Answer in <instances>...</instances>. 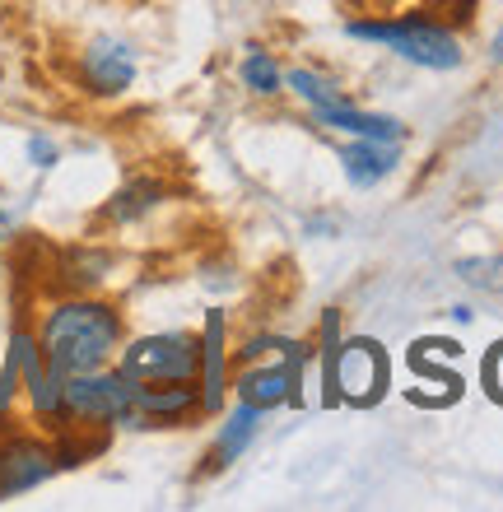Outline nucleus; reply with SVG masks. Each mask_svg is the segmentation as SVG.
<instances>
[{
    "label": "nucleus",
    "instance_id": "nucleus-14",
    "mask_svg": "<svg viewBox=\"0 0 503 512\" xmlns=\"http://www.w3.org/2000/svg\"><path fill=\"white\" fill-rule=\"evenodd\" d=\"M317 122L331 126V131H345L354 140H406V126L396 117H382V112H364V108H350V103H336V108H317Z\"/></svg>",
    "mask_w": 503,
    "mask_h": 512
},
{
    "label": "nucleus",
    "instance_id": "nucleus-8",
    "mask_svg": "<svg viewBox=\"0 0 503 512\" xmlns=\"http://www.w3.org/2000/svg\"><path fill=\"white\" fill-rule=\"evenodd\" d=\"M303 359H308V350H303L299 340H289L280 364H252V368H243V378H238V401L257 405V410L299 405L303 401Z\"/></svg>",
    "mask_w": 503,
    "mask_h": 512
},
{
    "label": "nucleus",
    "instance_id": "nucleus-5",
    "mask_svg": "<svg viewBox=\"0 0 503 512\" xmlns=\"http://www.w3.org/2000/svg\"><path fill=\"white\" fill-rule=\"evenodd\" d=\"M387 378H392V359L382 354L378 340H345L331 354L327 368V401H350V405H378L387 396Z\"/></svg>",
    "mask_w": 503,
    "mask_h": 512
},
{
    "label": "nucleus",
    "instance_id": "nucleus-24",
    "mask_svg": "<svg viewBox=\"0 0 503 512\" xmlns=\"http://www.w3.org/2000/svg\"><path fill=\"white\" fill-rule=\"evenodd\" d=\"M364 5H387V0H364Z\"/></svg>",
    "mask_w": 503,
    "mask_h": 512
},
{
    "label": "nucleus",
    "instance_id": "nucleus-16",
    "mask_svg": "<svg viewBox=\"0 0 503 512\" xmlns=\"http://www.w3.org/2000/svg\"><path fill=\"white\" fill-rule=\"evenodd\" d=\"M159 201H164V182L136 177V182H126V187L103 205V219H108V224H136V219H145L150 210H159Z\"/></svg>",
    "mask_w": 503,
    "mask_h": 512
},
{
    "label": "nucleus",
    "instance_id": "nucleus-18",
    "mask_svg": "<svg viewBox=\"0 0 503 512\" xmlns=\"http://www.w3.org/2000/svg\"><path fill=\"white\" fill-rule=\"evenodd\" d=\"M285 84H289V89H294V94H299L313 112H317V108H336V103H350V98H345V89H340L331 75H317V70H303V66L289 70Z\"/></svg>",
    "mask_w": 503,
    "mask_h": 512
},
{
    "label": "nucleus",
    "instance_id": "nucleus-21",
    "mask_svg": "<svg viewBox=\"0 0 503 512\" xmlns=\"http://www.w3.org/2000/svg\"><path fill=\"white\" fill-rule=\"evenodd\" d=\"M485 391H490L494 401L503 405V340L494 345L490 354H485Z\"/></svg>",
    "mask_w": 503,
    "mask_h": 512
},
{
    "label": "nucleus",
    "instance_id": "nucleus-20",
    "mask_svg": "<svg viewBox=\"0 0 503 512\" xmlns=\"http://www.w3.org/2000/svg\"><path fill=\"white\" fill-rule=\"evenodd\" d=\"M28 163L47 173V168H56V163H61V149H56L47 135H28Z\"/></svg>",
    "mask_w": 503,
    "mask_h": 512
},
{
    "label": "nucleus",
    "instance_id": "nucleus-23",
    "mask_svg": "<svg viewBox=\"0 0 503 512\" xmlns=\"http://www.w3.org/2000/svg\"><path fill=\"white\" fill-rule=\"evenodd\" d=\"M490 56H494V61H499V66H503V24H499V33H494V38H490Z\"/></svg>",
    "mask_w": 503,
    "mask_h": 512
},
{
    "label": "nucleus",
    "instance_id": "nucleus-17",
    "mask_svg": "<svg viewBox=\"0 0 503 512\" xmlns=\"http://www.w3.org/2000/svg\"><path fill=\"white\" fill-rule=\"evenodd\" d=\"M238 80H243L252 94L271 98V94H280V89H285V70L275 66V56L266 52V47H247L243 66H238Z\"/></svg>",
    "mask_w": 503,
    "mask_h": 512
},
{
    "label": "nucleus",
    "instance_id": "nucleus-9",
    "mask_svg": "<svg viewBox=\"0 0 503 512\" xmlns=\"http://www.w3.org/2000/svg\"><path fill=\"white\" fill-rule=\"evenodd\" d=\"M56 475V452L52 443L42 438H0V499H14V494H28V489L47 485Z\"/></svg>",
    "mask_w": 503,
    "mask_h": 512
},
{
    "label": "nucleus",
    "instance_id": "nucleus-1",
    "mask_svg": "<svg viewBox=\"0 0 503 512\" xmlns=\"http://www.w3.org/2000/svg\"><path fill=\"white\" fill-rule=\"evenodd\" d=\"M122 312L94 294H66L42 312L38 345L52 373L75 378V373H94L108 368L112 354H122Z\"/></svg>",
    "mask_w": 503,
    "mask_h": 512
},
{
    "label": "nucleus",
    "instance_id": "nucleus-13",
    "mask_svg": "<svg viewBox=\"0 0 503 512\" xmlns=\"http://www.w3.org/2000/svg\"><path fill=\"white\" fill-rule=\"evenodd\" d=\"M261 415H266V410H257V405H247V401L233 405L215 433V447H210V457H205V471H224V466H233V461L243 457L261 429Z\"/></svg>",
    "mask_w": 503,
    "mask_h": 512
},
{
    "label": "nucleus",
    "instance_id": "nucleus-15",
    "mask_svg": "<svg viewBox=\"0 0 503 512\" xmlns=\"http://www.w3.org/2000/svg\"><path fill=\"white\" fill-rule=\"evenodd\" d=\"M108 270H112V252H103V247H66V252L56 256V284L66 294L98 289V284L108 280Z\"/></svg>",
    "mask_w": 503,
    "mask_h": 512
},
{
    "label": "nucleus",
    "instance_id": "nucleus-7",
    "mask_svg": "<svg viewBox=\"0 0 503 512\" xmlns=\"http://www.w3.org/2000/svg\"><path fill=\"white\" fill-rule=\"evenodd\" d=\"M10 359L19 364V382H24V391H28L33 415H38V419H61V424H66V401H61L66 378H61V373H52V364L42 359L38 331L14 326V331H10Z\"/></svg>",
    "mask_w": 503,
    "mask_h": 512
},
{
    "label": "nucleus",
    "instance_id": "nucleus-3",
    "mask_svg": "<svg viewBox=\"0 0 503 512\" xmlns=\"http://www.w3.org/2000/svg\"><path fill=\"white\" fill-rule=\"evenodd\" d=\"M66 424H98V429H136V382L117 368L75 373L61 387Z\"/></svg>",
    "mask_w": 503,
    "mask_h": 512
},
{
    "label": "nucleus",
    "instance_id": "nucleus-22",
    "mask_svg": "<svg viewBox=\"0 0 503 512\" xmlns=\"http://www.w3.org/2000/svg\"><path fill=\"white\" fill-rule=\"evenodd\" d=\"M434 5L452 19H471V10H476V0H434Z\"/></svg>",
    "mask_w": 503,
    "mask_h": 512
},
{
    "label": "nucleus",
    "instance_id": "nucleus-19",
    "mask_svg": "<svg viewBox=\"0 0 503 512\" xmlns=\"http://www.w3.org/2000/svg\"><path fill=\"white\" fill-rule=\"evenodd\" d=\"M466 284H476V289H490V294H503V256H485V261H462L457 266Z\"/></svg>",
    "mask_w": 503,
    "mask_h": 512
},
{
    "label": "nucleus",
    "instance_id": "nucleus-2",
    "mask_svg": "<svg viewBox=\"0 0 503 512\" xmlns=\"http://www.w3.org/2000/svg\"><path fill=\"white\" fill-rule=\"evenodd\" d=\"M345 33L359 42H382L401 61L420 70H457L462 66V42L448 24L424 19V14H392V19H350Z\"/></svg>",
    "mask_w": 503,
    "mask_h": 512
},
{
    "label": "nucleus",
    "instance_id": "nucleus-12",
    "mask_svg": "<svg viewBox=\"0 0 503 512\" xmlns=\"http://www.w3.org/2000/svg\"><path fill=\"white\" fill-rule=\"evenodd\" d=\"M340 163H345L350 187L368 191V187H378L382 177L396 173V163H401V145H396V140H350V145L340 149Z\"/></svg>",
    "mask_w": 503,
    "mask_h": 512
},
{
    "label": "nucleus",
    "instance_id": "nucleus-10",
    "mask_svg": "<svg viewBox=\"0 0 503 512\" xmlns=\"http://www.w3.org/2000/svg\"><path fill=\"white\" fill-rule=\"evenodd\" d=\"M201 415V382H136V429H168Z\"/></svg>",
    "mask_w": 503,
    "mask_h": 512
},
{
    "label": "nucleus",
    "instance_id": "nucleus-11",
    "mask_svg": "<svg viewBox=\"0 0 503 512\" xmlns=\"http://www.w3.org/2000/svg\"><path fill=\"white\" fill-rule=\"evenodd\" d=\"M229 322H224V312L210 308L205 312V331H201V415H219V405H224V391H229Z\"/></svg>",
    "mask_w": 503,
    "mask_h": 512
},
{
    "label": "nucleus",
    "instance_id": "nucleus-4",
    "mask_svg": "<svg viewBox=\"0 0 503 512\" xmlns=\"http://www.w3.org/2000/svg\"><path fill=\"white\" fill-rule=\"evenodd\" d=\"M117 373L131 382H196L201 378V336H187V331L140 336L122 350Z\"/></svg>",
    "mask_w": 503,
    "mask_h": 512
},
{
    "label": "nucleus",
    "instance_id": "nucleus-6",
    "mask_svg": "<svg viewBox=\"0 0 503 512\" xmlns=\"http://www.w3.org/2000/svg\"><path fill=\"white\" fill-rule=\"evenodd\" d=\"M140 75V56L136 47L117 33H98V38L84 42L80 52V84L94 98H117L126 94Z\"/></svg>",
    "mask_w": 503,
    "mask_h": 512
}]
</instances>
